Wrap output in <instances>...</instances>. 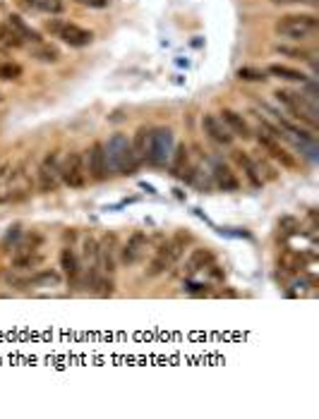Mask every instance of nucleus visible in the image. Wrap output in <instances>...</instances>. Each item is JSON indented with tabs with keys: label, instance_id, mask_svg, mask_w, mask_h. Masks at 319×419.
<instances>
[{
	"label": "nucleus",
	"instance_id": "30",
	"mask_svg": "<svg viewBox=\"0 0 319 419\" xmlns=\"http://www.w3.org/2000/svg\"><path fill=\"white\" fill-rule=\"evenodd\" d=\"M185 293H190V295H207L209 293V285L207 283H185Z\"/></svg>",
	"mask_w": 319,
	"mask_h": 419
},
{
	"label": "nucleus",
	"instance_id": "7",
	"mask_svg": "<svg viewBox=\"0 0 319 419\" xmlns=\"http://www.w3.org/2000/svg\"><path fill=\"white\" fill-rule=\"evenodd\" d=\"M39 189L46 192V194H51V192H58L60 187V156H58V151H48V154L44 156L41 163H39Z\"/></svg>",
	"mask_w": 319,
	"mask_h": 419
},
{
	"label": "nucleus",
	"instance_id": "21",
	"mask_svg": "<svg viewBox=\"0 0 319 419\" xmlns=\"http://www.w3.org/2000/svg\"><path fill=\"white\" fill-rule=\"evenodd\" d=\"M266 72H269L271 77H278L283 81H293V84H305L307 81L305 72H300V69H295V67H288V65H278V62H271V65L266 67Z\"/></svg>",
	"mask_w": 319,
	"mask_h": 419
},
{
	"label": "nucleus",
	"instance_id": "29",
	"mask_svg": "<svg viewBox=\"0 0 319 419\" xmlns=\"http://www.w3.org/2000/svg\"><path fill=\"white\" fill-rule=\"evenodd\" d=\"M77 5H82V8H89V10H106L108 5H111V0H74Z\"/></svg>",
	"mask_w": 319,
	"mask_h": 419
},
{
	"label": "nucleus",
	"instance_id": "3",
	"mask_svg": "<svg viewBox=\"0 0 319 419\" xmlns=\"http://www.w3.org/2000/svg\"><path fill=\"white\" fill-rule=\"evenodd\" d=\"M274 96H276L278 103H283V106L291 110L295 120L305 122V125L310 127L312 132L319 130L317 103L312 101V98H307L305 94H295V91H288V89H278Z\"/></svg>",
	"mask_w": 319,
	"mask_h": 419
},
{
	"label": "nucleus",
	"instance_id": "9",
	"mask_svg": "<svg viewBox=\"0 0 319 419\" xmlns=\"http://www.w3.org/2000/svg\"><path fill=\"white\" fill-rule=\"evenodd\" d=\"M257 142H259V147H262L266 154H269V159H274L276 163H281L283 168H288V171H295V168H298V161H295V156L291 154V151L283 149L278 139L269 137L266 132H259Z\"/></svg>",
	"mask_w": 319,
	"mask_h": 419
},
{
	"label": "nucleus",
	"instance_id": "28",
	"mask_svg": "<svg viewBox=\"0 0 319 419\" xmlns=\"http://www.w3.org/2000/svg\"><path fill=\"white\" fill-rule=\"evenodd\" d=\"M237 77L245 81H266V74L262 69H254V67H240L237 69Z\"/></svg>",
	"mask_w": 319,
	"mask_h": 419
},
{
	"label": "nucleus",
	"instance_id": "16",
	"mask_svg": "<svg viewBox=\"0 0 319 419\" xmlns=\"http://www.w3.org/2000/svg\"><path fill=\"white\" fill-rule=\"evenodd\" d=\"M211 175H214V182H216V187H221L223 192H237V189H240V180H237L235 173L230 171L226 163H221V161H214Z\"/></svg>",
	"mask_w": 319,
	"mask_h": 419
},
{
	"label": "nucleus",
	"instance_id": "2",
	"mask_svg": "<svg viewBox=\"0 0 319 419\" xmlns=\"http://www.w3.org/2000/svg\"><path fill=\"white\" fill-rule=\"evenodd\" d=\"M274 32L283 39H291L295 44L300 41H310L317 36L319 32V17L312 13L305 15H283L276 20Z\"/></svg>",
	"mask_w": 319,
	"mask_h": 419
},
{
	"label": "nucleus",
	"instance_id": "18",
	"mask_svg": "<svg viewBox=\"0 0 319 419\" xmlns=\"http://www.w3.org/2000/svg\"><path fill=\"white\" fill-rule=\"evenodd\" d=\"M8 25L15 29V32H17V36H20L22 41H29V44H34V46L44 44L41 34H39L37 29H34L32 25H27V22L22 20L20 15H10V17H8Z\"/></svg>",
	"mask_w": 319,
	"mask_h": 419
},
{
	"label": "nucleus",
	"instance_id": "32",
	"mask_svg": "<svg viewBox=\"0 0 319 419\" xmlns=\"http://www.w3.org/2000/svg\"><path fill=\"white\" fill-rule=\"evenodd\" d=\"M0 103H3V94H0Z\"/></svg>",
	"mask_w": 319,
	"mask_h": 419
},
{
	"label": "nucleus",
	"instance_id": "23",
	"mask_svg": "<svg viewBox=\"0 0 319 419\" xmlns=\"http://www.w3.org/2000/svg\"><path fill=\"white\" fill-rule=\"evenodd\" d=\"M0 46H5V48H22L25 46V41L17 36V32L8 22H0Z\"/></svg>",
	"mask_w": 319,
	"mask_h": 419
},
{
	"label": "nucleus",
	"instance_id": "25",
	"mask_svg": "<svg viewBox=\"0 0 319 419\" xmlns=\"http://www.w3.org/2000/svg\"><path fill=\"white\" fill-rule=\"evenodd\" d=\"M188 242H190V232H183V230H181V232H176V237H173V240L168 242V244H171V257H173V264H176V261L183 257L185 244H188Z\"/></svg>",
	"mask_w": 319,
	"mask_h": 419
},
{
	"label": "nucleus",
	"instance_id": "14",
	"mask_svg": "<svg viewBox=\"0 0 319 419\" xmlns=\"http://www.w3.org/2000/svg\"><path fill=\"white\" fill-rule=\"evenodd\" d=\"M221 120H223V125L230 130V135H233V137L252 139L250 125H247V120L242 118L240 113H235V110H230V108H223V110H221Z\"/></svg>",
	"mask_w": 319,
	"mask_h": 419
},
{
	"label": "nucleus",
	"instance_id": "1",
	"mask_svg": "<svg viewBox=\"0 0 319 419\" xmlns=\"http://www.w3.org/2000/svg\"><path fill=\"white\" fill-rule=\"evenodd\" d=\"M106 147V156H108V168H111V173H118V175H135L139 163L135 159V154H132V147H130V139L123 132H115V135L108 139V144H103Z\"/></svg>",
	"mask_w": 319,
	"mask_h": 419
},
{
	"label": "nucleus",
	"instance_id": "13",
	"mask_svg": "<svg viewBox=\"0 0 319 419\" xmlns=\"http://www.w3.org/2000/svg\"><path fill=\"white\" fill-rule=\"evenodd\" d=\"M214 261H216V257H214L211 249H207V247L193 249V252H190V257H188V261H185V276H195V273L209 269Z\"/></svg>",
	"mask_w": 319,
	"mask_h": 419
},
{
	"label": "nucleus",
	"instance_id": "6",
	"mask_svg": "<svg viewBox=\"0 0 319 419\" xmlns=\"http://www.w3.org/2000/svg\"><path fill=\"white\" fill-rule=\"evenodd\" d=\"M173 156V132L168 127H156L149 144V161L156 168H166Z\"/></svg>",
	"mask_w": 319,
	"mask_h": 419
},
{
	"label": "nucleus",
	"instance_id": "15",
	"mask_svg": "<svg viewBox=\"0 0 319 419\" xmlns=\"http://www.w3.org/2000/svg\"><path fill=\"white\" fill-rule=\"evenodd\" d=\"M233 161L237 163V166H240V171L245 173L247 182H250L254 189L262 187L264 178H262V173L257 171V163L250 159V154H245V151H233Z\"/></svg>",
	"mask_w": 319,
	"mask_h": 419
},
{
	"label": "nucleus",
	"instance_id": "31",
	"mask_svg": "<svg viewBox=\"0 0 319 419\" xmlns=\"http://www.w3.org/2000/svg\"><path fill=\"white\" fill-rule=\"evenodd\" d=\"M274 5H295V3H312L315 5L317 0H271Z\"/></svg>",
	"mask_w": 319,
	"mask_h": 419
},
{
	"label": "nucleus",
	"instance_id": "4",
	"mask_svg": "<svg viewBox=\"0 0 319 419\" xmlns=\"http://www.w3.org/2000/svg\"><path fill=\"white\" fill-rule=\"evenodd\" d=\"M86 180H89V175H86L84 154L70 151L65 159L60 161V182L70 189H84Z\"/></svg>",
	"mask_w": 319,
	"mask_h": 419
},
{
	"label": "nucleus",
	"instance_id": "12",
	"mask_svg": "<svg viewBox=\"0 0 319 419\" xmlns=\"http://www.w3.org/2000/svg\"><path fill=\"white\" fill-rule=\"evenodd\" d=\"M60 269H63V276L67 278V283L72 285V288H77L79 276H82V264H79V259L72 247L60 249Z\"/></svg>",
	"mask_w": 319,
	"mask_h": 419
},
{
	"label": "nucleus",
	"instance_id": "17",
	"mask_svg": "<svg viewBox=\"0 0 319 419\" xmlns=\"http://www.w3.org/2000/svg\"><path fill=\"white\" fill-rule=\"evenodd\" d=\"M149 144H152V130H147V127H139V130L135 132V137L130 139L132 154H135L139 166L149 161Z\"/></svg>",
	"mask_w": 319,
	"mask_h": 419
},
{
	"label": "nucleus",
	"instance_id": "20",
	"mask_svg": "<svg viewBox=\"0 0 319 419\" xmlns=\"http://www.w3.org/2000/svg\"><path fill=\"white\" fill-rule=\"evenodd\" d=\"M173 266V257H171V244L164 242L159 249H156V254H154V259H152V264H149V271H147V276H161L166 269H171Z\"/></svg>",
	"mask_w": 319,
	"mask_h": 419
},
{
	"label": "nucleus",
	"instance_id": "19",
	"mask_svg": "<svg viewBox=\"0 0 319 419\" xmlns=\"http://www.w3.org/2000/svg\"><path fill=\"white\" fill-rule=\"evenodd\" d=\"M60 281H63L60 271L41 269V271L34 273V276H29L25 281V285H27V288H56V285H60Z\"/></svg>",
	"mask_w": 319,
	"mask_h": 419
},
{
	"label": "nucleus",
	"instance_id": "24",
	"mask_svg": "<svg viewBox=\"0 0 319 419\" xmlns=\"http://www.w3.org/2000/svg\"><path fill=\"white\" fill-rule=\"evenodd\" d=\"M274 51L276 53H281V55H288V58H293V60H312V51H307V48H300V46H274Z\"/></svg>",
	"mask_w": 319,
	"mask_h": 419
},
{
	"label": "nucleus",
	"instance_id": "27",
	"mask_svg": "<svg viewBox=\"0 0 319 419\" xmlns=\"http://www.w3.org/2000/svg\"><path fill=\"white\" fill-rule=\"evenodd\" d=\"M20 77H22V65H17V62H0V79L13 81Z\"/></svg>",
	"mask_w": 319,
	"mask_h": 419
},
{
	"label": "nucleus",
	"instance_id": "10",
	"mask_svg": "<svg viewBox=\"0 0 319 419\" xmlns=\"http://www.w3.org/2000/svg\"><path fill=\"white\" fill-rule=\"evenodd\" d=\"M147 232L144 230H135L130 237H127V242L123 244V249H120V261H123L125 266H135L142 261L144 252H147Z\"/></svg>",
	"mask_w": 319,
	"mask_h": 419
},
{
	"label": "nucleus",
	"instance_id": "8",
	"mask_svg": "<svg viewBox=\"0 0 319 419\" xmlns=\"http://www.w3.org/2000/svg\"><path fill=\"white\" fill-rule=\"evenodd\" d=\"M84 166H86V175L94 182H103L111 175V168H108V156L103 142H94L89 149L84 151Z\"/></svg>",
	"mask_w": 319,
	"mask_h": 419
},
{
	"label": "nucleus",
	"instance_id": "22",
	"mask_svg": "<svg viewBox=\"0 0 319 419\" xmlns=\"http://www.w3.org/2000/svg\"><path fill=\"white\" fill-rule=\"evenodd\" d=\"M168 168H171V175H176V178L185 175V168H188V147H185V144H178V147L173 149Z\"/></svg>",
	"mask_w": 319,
	"mask_h": 419
},
{
	"label": "nucleus",
	"instance_id": "11",
	"mask_svg": "<svg viewBox=\"0 0 319 419\" xmlns=\"http://www.w3.org/2000/svg\"><path fill=\"white\" fill-rule=\"evenodd\" d=\"M202 130H204V135L211 139V142L221 144V147H230L233 144V135H230V130L223 125V120L219 118V115H211V113H204L202 115Z\"/></svg>",
	"mask_w": 319,
	"mask_h": 419
},
{
	"label": "nucleus",
	"instance_id": "26",
	"mask_svg": "<svg viewBox=\"0 0 319 419\" xmlns=\"http://www.w3.org/2000/svg\"><path fill=\"white\" fill-rule=\"evenodd\" d=\"M34 55H37L41 62H58L60 60V51L53 48V46H48V44H39L37 48H34Z\"/></svg>",
	"mask_w": 319,
	"mask_h": 419
},
{
	"label": "nucleus",
	"instance_id": "5",
	"mask_svg": "<svg viewBox=\"0 0 319 419\" xmlns=\"http://www.w3.org/2000/svg\"><path fill=\"white\" fill-rule=\"evenodd\" d=\"M46 32L56 34L63 44L72 46V48H84V46L91 44L94 34L89 29H82L79 25H72V22H60V20H51L46 22Z\"/></svg>",
	"mask_w": 319,
	"mask_h": 419
}]
</instances>
